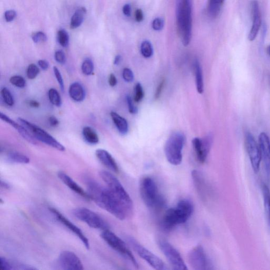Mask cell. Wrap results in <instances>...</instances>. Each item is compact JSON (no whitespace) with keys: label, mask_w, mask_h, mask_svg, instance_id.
I'll use <instances>...</instances> for the list:
<instances>
[{"label":"cell","mask_w":270,"mask_h":270,"mask_svg":"<svg viewBox=\"0 0 270 270\" xmlns=\"http://www.w3.org/2000/svg\"><path fill=\"white\" fill-rule=\"evenodd\" d=\"M87 193L100 208L108 211L119 220H124L128 215L122 204L113 195L108 188L100 185L96 180H86Z\"/></svg>","instance_id":"cell-1"},{"label":"cell","mask_w":270,"mask_h":270,"mask_svg":"<svg viewBox=\"0 0 270 270\" xmlns=\"http://www.w3.org/2000/svg\"><path fill=\"white\" fill-rule=\"evenodd\" d=\"M194 211L190 200L181 199L177 206L166 211L161 222L162 229L169 231L177 226L185 223L190 219Z\"/></svg>","instance_id":"cell-2"},{"label":"cell","mask_w":270,"mask_h":270,"mask_svg":"<svg viewBox=\"0 0 270 270\" xmlns=\"http://www.w3.org/2000/svg\"><path fill=\"white\" fill-rule=\"evenodd\" d=\"M192 0H179L177 7L178 33L185 47L190 45L192 35Z\"/></svg>","instance_id":"cell-3"},{"label":"cell","mask_w":270,"mask_h":270,"mask_svg":"<svg viewBox=\"0 0 270 270\" xmlns=\"http://www.w3.org/2000/svg\"><path fill=\"white\" fill-rule=\"evenodd\" d=\"M99 174L108 185V189L122 204L128 214H131L134 209L133 200L121 182L114 175L108 171H103Z\"/></svg>","instance_id":"cell-4"},{"label":"cell","mask_w":270,"mask_h":270,"mask_svg":"<svg viewBox=\"0 0 270 270\" xmlns=\"http://www.w3.org/2000/svg\"><path fill=\"white\" fill-rule=\"evenodd\" d=\"M140 194L143 202L151 209H158L165 204L159 190L158 185L151 178L145 177L141 181Z\"/></svg>","instance_id":"cell-5"},{"label":"cell","mask_w":270,"mask_h":270,"mask_svg":"<svg viewBox=\"0 0 270 270\" xmlns=\"http://www.w3.org/2000/svg\"><path fill=\"white\" fill-rule=\"evenodd\" d=\"M185 142V136L180 132H176L168 138L165 143L164 152L167 161L171 164L178 166L181 164Z\"/></svg>","instance_id":"cell-6"},{"label":"cell","mask_w":270,"mask_h":270,"mask_svg":"<svg viewBox=\"0 0 270 270\" xmlns=\"http://www.w3.org/2000/svg\"><path fill=\"white\" fill-rule=\"evenodd\" d=\"M100 236L109 247L122 255L124 258L129 261L136 268H139V264L134 256L128 248L126 244L120 237L109 229L103 231Z\"/></svg>","instance_id":"cell-7"},{"label":"cell","mask_w":270,"mask_h":270,"mask_svg":"<svg viewBox=\"0 0 270 270\" xmlns=\"http://www.w3.org/2000/svg\"><path fill=\"white\" fill-rule=\"evenodd\" d=\"M127 241L137 254L144 261H146L150 266L158 270H169L166 264L159 257L143 247L134 238L128 237Z\"/></svg>","instance_id":"cell-8"},{"label":"cell","mask_w":270,"mask_h":270,"mask_svg":"<svg viewBox=\"0 0 270 270\" xmlns=\"http://www.w3.org/2000/svg\"><path fill=\"white\" fill-rule=\"evenodd\" d=\"M18 122L27 129L37 140L45 143L49 146L58 149L60 151L64 152L66 150L65 147L51 135L36 125L21 118H18Z\"/></svg>","instance_id":"cell-9"},{"label":"cell","mask_w":270,"mask_h":270,"mask_svg":"<svg viewBox=\"0 0 270 270\" xmlns=\"http://www.w3.org/2000/svg\"><path fill=\"white\" fill-rule=\"evenodd\" d=\"M73 214L79 220L86 223L92 228L103 231L108 230L109 226L104 219L90 209L77 208L73 211Z\"/></svg>","instance_id":"cell-10"},{"label":"cell","mask_w":270,"mask_h":270,"mask_svg":"<svg viewBox=\"0 0 270 270\" xmlns=\"http://www.w3.org/2000/svg\"><path fill=\"white\" fill-rule=\"evenodd\" d=\"M159 248L166 257L173 269L186 270L187 265L179 251L172 245L164 240H160L158 242Z\"/></svg>","instance_id":"cell-11"},{"label":"cell","mask_w":270,"mask_h":270,"mask_svg":"<svg viewBox=\"0 0 270 270\" xmlns=\"http://www.w3.org/2000/svg\"><path fill=\"white\" fill-rule=\"evenodd\" d=\"M244 143L253 170L255 173H258L262 161L259 144L256 143L252 134L249 131L245 134Z\"/></svg>","instance_id":"cell-12"},{"label":"cell","mask_w":270,"mask_h":270,"mask_svg":"<svg viewBox=\"0 0 270 270\" xmlns=\"http://www.w3.org/2000/svg\"><path fill=\"white\" fill-rule=\"evenodd\" d=\"M188 263L196 270H209L213 269V265L202 246H196L188 255Z\"/></svg>","instance_id":"cell-13"},{"label":"cell","mask_w":270,"mask_h":270,"mask_svg":"<svg viewBox=\"0 0 270 270\" xmlns=\"http://www.w3.org/2000/svg\"><path fill=\"white\" fill-rule=\"evenodd\" d=\"M212 143V137L208 136L203 139L199 138H195L192 141V144L195 153H196L198 161L200 164H204L211 147Z\"/></svg>","instance_id":"cell-14"},{"label":"cell","mask_w":270,"mask_h":270,"mask_svg":"<svg viewBox=\"0 0 270 270\" xmlns=\"http://www.w3.org/2000/svg\"><path fill=\"white\" fill-rule=\"evenodd\" d=\"M58 263L60 267L64 270H82L84 269L78 256L71 251H63L59 256Z\"/></svg>","instance_id":"cell-15"},{"label":"cell","mask_w":270,"mask_h":270,"mask_svg":"<svg viewBox=\"0 0 270 270\" xmlns=\"http://www.w3.org/2000/svg\"><path fill=\"white\" fill-rule=\"evenodd\" d=\"M50 210L53 213V215L57 219L58 221L63 225H64L66 228L72 231L73 234L79 238L87 250L90 249V244L89 240H88V238L85 235H84L82 231L77 227L76 225H75L73 223L69 220L65 216H63L59 211L56 210L54 208H50Z\"/></svg>","instance_id":"cell-16"},{"label":"cell","mask_w":270,"mask_h":270,"mask_svg":"<svg viewBox=\"0 0 270 270\" xmlns=\"http://www.w3.org/2000/svg\"><path fill=\"white\" fill-rule=\"evenodd\" d=\"M251 12H252V24L248 38L250 41H253L259 34L262 23L260 6L258 2L256 0H254L251 3Z\"/></svg>","instance_id":"cell-17"},{"label":"cell","mask_w":270,"mask_h":270,"mask_svg":"<svg viewBox=\"0 0 270 270\" xmlns=\"http://www.w3.org/2000/svg\"><path fill=\"white\" fill-rule=\"evenodd\" d=\"M262 161L265 166L267 177L270 180V141L265 133H261L259 137Z\"/></svg>","instance_id":"cell-18"},{"label":"cell","mask_w":270,"mask_h":270,"mask_svg":"<svg viewBox=\"0 0 270 270\" xmlns=\"http://www.w3.org/2000/svg\"><path fill=\"white\" fill-rule=\"evenodd\" d=\"M58 176L59 179L63 183L70 188L71 190L86 199L90 200L89 194L86 192L83 188L80 187L70 176L63 172H59L58 173Z\"/></svg>","instance_id":"cell-19"},{"label":"cell","mask_w":270,"mask_h":270,"mask_svg":"<svg viewBox=\"0 0 270 270\" xmlns=\"http://www.w3.org/2000/svg\"><path fill=\"white\" fill-rule=\"evenodd\" d=\"M96 155L99 161L107 168L112 172H119V168L115 159L106 150L99 149L96 152Z\"/></svg>","instance_id":"cell-20"},{"label":"cell","mask_w":270,"mask_h":270,"mask_svg":"<svg viewBox=\"0 0 270 270\" xmlns=\"http://www.w3.org/2000/svg\"><path fill=\"white\" fill-rule=\"evenodd\" d=\"M1 118L2 120L10 124L12 127L17 130L18 133L23 137V139L27 141L29 143L33 144V145H36L37 143L35 140V138H34L33 135L30 133V132L25 128L23 126L17 124L2 112L1 113Z\"/></svg>","instance_id":"cell-21"},{"label":"cell","mask_w":270,"mask_h":270,"mask_svg":"<svg viewBox=\"0 0 270 270\" xmlns=\"http://www.w3.org/2000/svg\"><path fill=\"white\" fill-rule=\"evenodd\" d=\"M0 264H1V270H35L36 268L24 265V264L10 260L4 257L0 258Z\"/></svg>","instance_id":"cell-22"},{"label":"cell","mask_w":270,"mask_h":270,"mask_svg":"<svg viewBox=\"0 0 270 270\" xmlns=\"http://www.w3.org/2000/svg\"><path fill=\"white\" fill-rule=\"evenodd\" d=\"M225 0H208L207 14L212 18H217L221 11Z\"/></svg>","instance_id":"cell-23"},{"label":"cell","mask_w":270,"mask_h":270,"mask_svg":"<svg viewBox=\"0 0 270 270\" xmlns=\"http://www.w3.org/2000/svg\"><path fill=\"white\" fill-rule=\"evenodd\" d=\"M261 187L263 198L264 209H265L268 227L270 229V190L264 183L261 184Z\"/></svg>","instance_id":"cell-24"},{"label":"cell","mask_w":270,"mask_h":270,"mask_svg":"<svg viewBox=\"0 0 270 270\" xmlns=\"http://www.w3.org/2000/svg\"><path fill=\"white\" fill-rule=\"evenodd\" d=\"M69 93L72 99L75 102H81L85 98V91L84 87L79 83L72 84L69 90Z\"/></svg>","instance_id":"cell-25"},{"label":"cell","mask_w":270,"mask_h":270,"mask_svg":"<svg viewBox=\"0 0 270 270\" xmlns=\"http://www.w3.org/2000/svg\"><path fill=\"white\" fill-rule=\"evenodd\" d=\"M110 116L119 133L123 135L126 134L128 131V124L127 121L114 111L110 113Z\"/></svg>","instance_id":"cell-26"},{"label":"cell","mask_w":270,"mask_h":270,"mask_svg":"<svg viewBox=\"0 0 270 270\" xmlns=\"http://www.w3.org/2000/svg\"><path fill=\"white\" fill-rule=\"evenodd\" d=\"M194 72L197 90L199 93L202 94L204 91L203 73L202 68L198 60H196L194 63Z\"/></svg>","instance_id":"cell-27"},{"label":"cell","mask_w":270,"mask_h":270,"mask_svg":"<svg viewBox=\"0 0 270 270\" xmlns=\"http://www.w3.org/2000/svg\"><path fill=\"white\" fill-rule=\"evenodd\" d=\"M87 13L85 8H80L74 12L71 21V28L77 29L84 22L85 16Z\"/></svg>","instance_id":"cell-28"},{"label":"cell","mask_w":270,"mask_h":270,"mask_svg":"<svg viewBox=\"0 0 270 270\" xmlns=\"http://www.w3.org/2000/svg\"><path fill=\"white\" fill-rule=\"evenodd\" d=\"M83 134L85 140L89 144L95 145L98 143L99 140L98 136L95 130L90 127L87 126L84 128Z\"/></svg>","instance_id":"cell-29"},{"label":"cell","mask_w":270,"mask_h":270,"mask_svg":"<svg viewBox=\"0 0 270 270\" xmlns=\"http://www.w3.org/2000/svg\"><path fill=\"white\" fill-rule=\"evenodd\" d=\"M7 160L18 164H28L30 162L28 157L17 152H11L7 154Z\"/></svg>","instance_id":"cell-30"},{"label":"cell","mask_w":270,"mask_h":270,"mask_svg":"<svg viewBox=\"0 0 270 270\" xmlns=\"http://www.w3.org/2000/svg\"><path fill=\"white\" fill-rule=\"evenodd\" d=\"M141 52L144 58H149L153 54V48L152 43L146 40L142 42L141 46Z\"/></svg>","instance_id":"cell-31"},{"label":"cell","mask_w":270,"mask_h":270,"mask_svg":"<svg viewBox=\"0 0 270 270\" xmlns=\"http://www.w3.org/2000/svg\"><path fill=\"white\" fill-rule=\"evenodd\" d=\"M49 98L52 104L60 107L62 104L61 98L57 90L54 89H50L48 92Z\"/></svg>","instance_id":"cell-32"},{"label":"cell","mask_w":270,"mask_h":270,"mask_svg":"<svg viewBox=\"0 0 270 270\" xmlns=\"http://www.w3.org/2000/svg\"><path fill=\"white\" fill-rule=\"evenodd\" d=\"M58 41L63 47H67L70 42V36L65 30H60L58 33Z\"/></svg>","instance_id":"cell-33"},{"label":"cell","mask_w":270,"mask_h":270,"mask_svg":"<svg viewBox=\"0 0 270 270\" xmlns=\"http://www.w3.org/2000/svg\"><path fill=\"white\" fill-rule=\"evenodd\" d=\"M81 70L83 73L87 76L92 74L94 70V66L92 60L90 59H86L81 66Z\"/></svg>","instance_id":"cell-34"},{"label":"cell","mask_w":270,"mask_h":270,"mask_svg":"<svg viewBox=\"0 0 270 270\" xmlns=\"http://www.w3.org/2000/svg\"><path fill=\"white\" fill-rule=\"evenodd\" d=\"M1 96L4 102L9 106H12L15 104V100L13 96L7 88H3L1 92Z\"/></svg>","instance_id":"cell-35"},{"label":"cell","mask_w":270,"mask_h":270,"mask_svg":"<svg viewBox=\"0 0 270 270\" xmlns=\"http://www.w3.org/2000/svg\"><path fill=\"white\" fill-rule=\"evenodd\" d=\"M39 69L37 66L35 64H31L27 69V77L30 79H34L39 74Z\"/></svg>","instance_id":"cell-36"},{"label":"cell","mask_w":270,"mask_h":270,"mask_svg":"<svg viewBox=\"0 0 270 270\" xmlns=\"http://www.w3.org/2000/svg\"><path fill=\"white\" fill-rule=\"evenodd\" d=\"M10 83L17 87L23 89L26 85V81L21 76H14L10 79Z\"/></svg>","instance_id":"cell-37"},{"label":"cell","mask_w":270,"mask_h":270,"mask_svg":"<svg viewBox=\"0 0 270 270\" xmlns=\"http://www.w3.org/2000/svg\"><path fill=\"white\" fill-rule=\"evenodd\" d=\"M135 91L134 101L136 103H139L144 96L143 89L140 83H137L136 85Z\"/></svg>","instance_id":"cell-38"},{"label":"cell","mask_w":270,"mask_h":270,"mask_svg":"<svg viewBox=\"0 0 270 270\" xmlns=\"http://www.w3.org/2000/svg\"><path fill=\"white\" fill-rule=\"evenodd\" d=\"M31 37H32L33 41L36 43L44 42L47 40V36L46 35L45 33L41 32V31L33 34Z\"/></svg>","instance_id":"cell-39"},{"label":"cell","mask_w":270,"mask_h":270,"mask_svg":"<svg viewBox=\"0 0 270 270\" xmlns=\"http://www.w3.org/2000/svg\"><path fill=\"white\" fill-rule=\"evenodd\" d=\"M123 77L125 81L127 83H131L134 79V75L133 72L127 68L124 69L123 72Z\"/></svg>","instance_id":"cell-40"},{"label":"cell","mask_w":270,"mask_h":270,"mask_svg":"<svg viewBox=\"0 0 270 270\" xmlns=\"http://www.w3.org/2000/svg\"><path fill=\"white\" fill-rule=\"evenodd\" d=\"M164 26V21L161 18H155L152 22L153 29L157 31L162 30Z\"/></svg>","instance_id":"cell-41"},{"label":"cell","mask_w":270,"mask_h":270,"mask_svg":"<svg viewBox=\"0 0 270 270\" xmlns=\"http://www.w3.org/2000/svg\"><path fill=\"white\" fill-rule=\"evenodd\" d=\"M54 58L56 62L59 64L64 65L66 62V56L64 52L62 50H58L55 53Z\"/></svg>","instance_id":"cell-42"},{"label":"cell","mask_w":270,"mask_h":270,"mask_svg":"<svg viewBox=\"0 0 270 270\" xmlns=\"http://www.w3.org/2000/svg\"><path fill=\"white\" fill-rule=\"evenodd\" d=\"M54 72L56 77V80H57L60 86L61 90L62 91H64L65 90V86L64 80H63L62 77L61 76V74L58 70V68L56 67H54Z\"/></svg>","instance_id":"cell-43"},{"label":"cell","mask_w":270,"mask_h":270,"mask_svg":"<svg viewBox=\"0 0 270 270\" xmlns=\"http://www.w3.org/2000/svg\"><path fill=\"white\" fill-rule=\"evenodd\" d=\"M127 103L128 107V110L130 114H135L138 112V109L136 107L134 104L133 100L129 96H127L126 97Z\"/></svg>","instance_id":"cell-44"},{"label":"cell","mask_w":270,"mask_h":270,"mask_svg":"<svg viewBox=\"0 0 270 270\" xmlns=\"http://www.w3.org/2000/svg\"><path fill=\"white\" fill-rule=\"evenodd\" d=\"M17 17L16 12L14 10H8L5 12L4 18L6 21L11 22L15 20Z\"/></svg>","instance_id":"cell-45"},{"label":"cell","mask_w":270,"mask_h":270,"mask_svg":"<svg viewBox=\"0 0 270 270\" xmlns=\"http://www.w3.org/2000/svg\"><path fill=\"white\" fill-rule=\"evenodd\" d=\"M165 83V79L162 80L158 88H157L156 92L155 94V99L156 100L159 99L160 96H161L162 91L163 89H164Z\"/></svg>","instance_id":"cell-46"},{"label":"cell","mask_w":270,"mask_h":270,"mask_svg":"<svg viewBox=\"0 0 270 270\" xmlns=\"http://www.w3.org/2000/svg\"><path fill=\"white\" fill-rule=\"evenodd\" d=\"M135 20L137 22H141L144 19V14L141 9H137L135 14Z\"/></svg>","instance_id":"cell-47"},{"label":"cell","mask_w":270,"mask_h":270,"mask_svg":"<svg viewBox=\"0 0 270 270\" xmlns=\"http://www.w3.org/2000/svg\"><path fill=\"white\" fill-rule=\"evenodd\" d=\"M124 15L126 17H130L131 12V5L129 4H126L123 8Z\"/></svg>","instance_id":"cell-48"},{"label":"cell","mask_w":270,"mask_h":270,"mask_svg":"<svg viewBox=\"0 0 270 270\" xmlns=\"http://www.w3.org/2000/svg\"><path fill=\"white\" fill-rule=\"evenodd\" d=\"M49 123L52 127H56L59 124L58 119L54 116L50 117L49 118Z\"/></svg>","instance_id":"cell-49"},{"label":"cell","mask_w":270,"mask_h":270,"mask_svg":"<svg viewBox=\"0 0 270 270\" xmlns=\"http://www.w3.org/2000/svg\"><path fill=\"white\" fill-rule=\"evenodd\" d=\"M38 65L43 71L47 70L49 67V62L45 60H39Z\"/></svg>","instance_id":"cell-50"},{"label":"cell","mask_w":270,"mask_h":270,"mask_svg":"<svg viewBox=\"0 0 270 270\" xmlns=\"http://www.w3.org/2000/svg\"><path fill=\"white\" fill-rule=\"evenodd\" d=\"M109 84L111 87H115L117 83V80L114 74H110L109 77Z\"/></svg>","instance_id":"cell-51"},{"label":"cell","mask_w":270,"mask_h":270,"mask_svg":"<svg viewBox=\"0 0 270 270\" xmlns=\"http://www.w3.org/2000/svg\"><path fill=\"white\" fill-rule=\"evenodd\" d=\"M29 105L31 107V108H38L40 106V104L34 100H30L29 102Z\"/></svg>","instance_id":"cell-52"},{"label":"cell","mask_w":270,"mask_h":270,"mask_svg":"<svg viewBox=\"0 0 270 270\" xmlns=\"http://www.w3.org/2000/svg\"><path fill=\"white\" fill-rule=\"evenodd\" d=\"M122 60V58L121 55H116L114 59V64L115 65H118L119 64H120V62H121Z\"/></svg>","instance_id":"cell-53"},{"label":"cell","mask_w":270,"mask_h":270,"mask_svg":"<svg viewBox=\"0 0 270 270\" xmlns=\"http://www.w3.org/2000/svg\"><path fill=\"white\" fill-rule=\"evenodd\" d=\"M1 187L6 190H9L10 188L9 184L2 180H1Z\"/></svg>","instance_id":"cell-54"},{"label":"cell","mask_w":270,"mask_h":270,"mask_svg":"<svg viewBox=\"0 0 270 270\" xmlns=\"http://www.w3.org/2000/svg\"><path fill=\"white\" fill-rule=\"evenodd\" d=\"M268 54L270 56V45L267 48Z\"/></svg>","instance_id":"cell-55"}]
</instances>
